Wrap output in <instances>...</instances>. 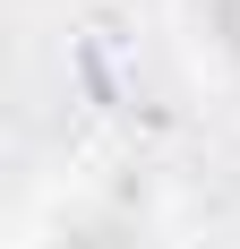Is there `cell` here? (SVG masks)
I'll return each instance as SVG.
<instances>
[{
  "instance_id": "6da1fadb",
  "label": "cell",
  "mask_w": 240,
  "mask_h": 249,
  "mask_svg": "<svg viewBox=\"0 0 240 249\" xmlns=\"http://www.w3.org/2000/svg\"><path fill=\"white\" fill-rule=\"evenodd\" d=\"M60 249H146L129 224H112V215H86V224H69L60 232Z\"/></svg>"
},
{
  "instance_id": "7a4b0ae2",
  "label": "cell",
  "mask_w": 240,
  "mask_h": 249,
  "mask_svg": "<svg viewBox=\"0 0 240 249\" xmlns=\"http://www.w3.org/2000/svg\"><path fill=\"white\" fill-rule=\"evenodd\" d=\"M206 18H215V43L240 60V0H206Z\"/></svg>"
}]
</instances>
